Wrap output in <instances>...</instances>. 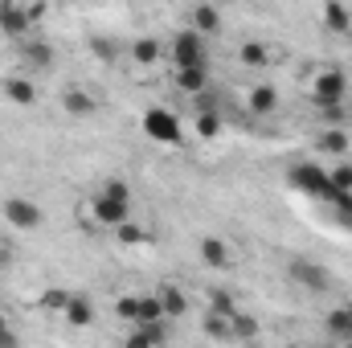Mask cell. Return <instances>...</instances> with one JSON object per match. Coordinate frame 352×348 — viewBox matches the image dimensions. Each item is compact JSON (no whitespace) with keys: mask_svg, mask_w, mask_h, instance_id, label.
I'll return each mask as SVG.
<instances>
[{"mask_svg":"<svg viewBox=\"0 0 352 348\" xmlns=\"http://www.w3.org/2000/svg\"><path fill=\"white\" fill-rule=\"evenodd\" d=\"M324 209H328L332 226H340V230H349V234H352V193H340V188H332V197L324 201Z\"/></svg>","mask_w":352,"mask_h":348,"instance_id":"obj_10","label":"cell"},{"mask_svg":"<svg viewBox=\"0 0 352 348\" xmlns=\"http://www.w3.org/2000/svg\"><path fill=\"white\" fill-rule=\"evenodd\" d=\"M197 135H201V140H217V135H221V115H217V111L197 115Z\"/></svg>","mask_w":352,"mask_h":348,"instance_id":"obj_28","label":"cell"},{"mask_svg":"<svg viewBox=\"0 0 352 348\" xmlns=\"http://www.w3.org/2000/svg\"><path fill=\"white\" fill-rule=\"evenodd\" d=\"M205 332H209L213 340H234V328H230V316H213V312H205Z\"/></svg>","mask_w":352,"mask_h":348,"instance_id":"obj_27","label":"cell"},{"mask_svg":"<svg viewBox=\"0 0 352 348\" xmlns=\"http://www.w3.org/2000/svg\"><path fill=\"white\" fill-rule=\"evenodd\" d=\"M4 221H8L12 230L33 234V230H41V226H45V213H41V205H37V201H29V197H8V201H4Z\"/></svg>","mask_w":352,"mask_h":348,"instance_id":"obj_5","label":"cell"},{"mask_svg":"<svg viewBox=\"0 0 352 348\" xmlns=\"http://www.w3.org/2000/svg\"><path fill=\"white\" fill-rule=\"evenodd\" d=\"M115 316L127 320V324L135 328V324H140V295H123V299L115 303Z\"/></svg>","mask_w":352,"mask_h":348,"instance_id":"obj_30","label":"cell"},{"mask_svg":"<svg viewBox=\"0 0 352 348\" xmlns=\"http://www.w3.org/2000/svg\"><path fill=\"white\" fill-rule=\"evenodd\" d=\"M287 184H291L295 193H303V197L320 201V205L332 197V180H328V168H320V164H291V168H287Z\"/></svg>","mask_w":352,"mask_h":348,"instance_id":"obj_2","label":"cell"},{"mask_svg":"<svg viewBox=\"0 0 352 348\" xmlns=\"http://www.w3.org/2000/svg\"><path fill=\"white\" fill-rule=\"evenodd\" d=\"M156 295H160V303H164V316H176V320H180V316L188 312V299H184L180 287H164V291H156Z\"/></svg>","mask_w":352,"mask_h":348,"instance_id":"obj_22","label":"cell"},{"mask_svg":"<svg viewBox=\"0 0 352 348\" xmlns=\"http://www.w3.org/2000/svg\"><path fill=\"white\" fill-rule=\"evenodd\" d=\"M238 58H242V66H250V70H263V66H270V50H266L263 41H246V45L238 50Z\"/></svg>","mask_w":352,"mask_h":348,"instance_id":"obj_19","label":"cell"},{"mask_svg":"<svg viewBox=\"0 0 352 348\" xmlns=\"http://www.w3.org/2000/svg\"><path fill=\"white\" fill-rule=\"evenodd\" d=\"M209 312L213 316H238V307H234V299H230V291H209Z\"/></svg>","mask_w":352,"mask_h":348,"instance_id":"obj_29","label":"cell"},{"mask_svg":"<svg viewBox=\"0 0 352 348\" xmlns=\"http://www.w3.org/2000/svg\"><path fill=\"white\" fill-rule=\"evenodd\" d=\"M349 148H352V140H349V131H344V127H328V131L320 135V152H324V156L344 160V156H349Z\"/></svg>","mask_w":352,"mask_h":348,"instance_id":"obj_12","label":"cell"},{"mask_svg":"<svg viewBox=\"0 0 352 348\" xmlns=\"http://www.w3.org/2000/svg\"><path fill=\"white\" fill-rule=\"evenodd\" d=\"M173 66L176 70H209V45L192 29L173 37Z\"/></svg>","mask_w":352,"mask_h":348,"instance_id":"obj_3","label":"cell"},{"mask_svg":"<svg viewBox=\"0 0 352 348\" xmlns=\"http://www.w3.org/2000/svg\"><path fill=\"white\" fill-rule=\"evenodd\" d=\"M201 259H205V266H213V270H230L234 266L230 262V246L221 238H205L201 242Z\"/></svg>","mask_w":352,"mask_h":348,"instance_id":"obj_15","label":"cell"},{"mask_svg":"<svg viewBox=\"0 0 352 348\" xmlns=\"http://www.w3.org/2000/svg\"><path fill=\"white\" fill-rule=\"evenodd\" d=\"M123 348H156V345L148 340V332H140V328H131V332H127V340H123Z\"/></svg>","mask_w":352,"mask_h":348,"instance_id":"obj_34","label":"cell"},{"mask_svg":"<svg viewBox=\"0 0 352 348\" xmlns=\"http://www.w3.org/2000/svg\"><path fill=\"white\" fill-rule=\"evenodd\" d=\"M340 348H352V340H344V345H340Z\"/></svg>","mask_w":352,"mask_h":348,"instance_id":"obj_36","label":"cell"},{"mask_svg":"<svg viewBox=\"0 0 352 348\" xmlns=\"http://www.w3.org/2000/svg\"><path fill=\"white\" fill-rule=\"evenodd\" d=\"M328 180H332V188L352 193V164H349V160H336V168L328 173Z\"/></svg>","mask_w":352,"mask_h":348,"instance_id":"obj_31","label":"cell"},{"mask_svg":"<svg viewBox=\"0 0 352 348\" xmlns=\"http://www.w3.org/2000/svg\"><path fill=\"white\" fill-rule=\"evenodd\" d=\"M0 348H21V340H16V332L0 320Z\"/></svg>","mask_w":352,"mask_h":348,"instance_id":"obj_35","label":"cell"},{"mask_svg":"<svg viewBox=\"0 0 352 348\" xmlns=\"http://www.w3.org/2000/svg\"><path fill=\"white\" fill-rule=\"evenodd\" d=\"M160 320H168L160 295H140V324H135V328H144V324H160Z\"/></svg>","mask_w":352,"mask_h":348,"instance_id":"obj_21","label":"cell"},{"mask_svg":"<svg viewBox=\"0 0 352 348\" xmlns=\"http://www.w3.org/2000/svg\"><path fill=\"white\" fill-rule=\"evenodd\" d=\"M131 58H135L140 66H156V58H160V41H152V37H140V41L131 45Z\"/></svg>","mask_w":352,"mask_h":348,"instance_id":"obj_25","label":"cell"},{"mask_svg":"<svg viewBox=\"0 0 352 348\" xmlns=\"http://www.w3.org/2000/svg\"><path fill=\"white\" fill-rule=\"evenodd\" d=\"M192 33L205 37V33H221V8L213 4H197L192 8Z\"/></svg>","mask_w":352,"mask_h":348,"instance_id":"obj_11","label":"cell"},{"mask_svg":"<svg viewBox=\"0 0 352 348\" xmlns=\"http://www.w3.org/2000/svg\"><path fill=\"white\" fill-rule=\"evenodd\" d=\"M4 94H8L16 107H33V102H37V87H33L29 78H21V74H8V78H4Z\"/></svg>","mask_w":352,"mask_h":348,"instance_id":"obj_13","label":"cell"},{"mask_svg":"<svg viewBox=\"0 0 352 348\" xmlns=\"http://www.w3.org/2000/svg\"><path fill=\"white\" fill-rule=\"evenodd\" d=\"M324 29L328 33H349L352 37V8H344V4H324Z\"/></svg>","mask_w":352,"mask_h":348,"instance_id":"obj_16","label":"cell"},{"mask_svg":"<svg viewBox=\"0 0 352 348\" xmlns=\"http://www.w3.org/2000/svg\"><path fill=\"white\" fill-rule=\"evenodd\" d=\"M62 107H66L70 115H78V119H82V115H94V111H98V102L90 98L87 90H66V98H62Z\"/></svg>","mask_w":352,"mask_h":348,"instance_id":"obj_20","label":"cell"},{"mask_svg":"<svg viewBox=\"0 0 352 348\" xmlns=\"http://www.w3.org/2000/svg\"><path fill=\"white\" fill-rule=\"evenodd\" d=\"M115 234H119V242H123V246H140V242H148V230H140V226H131V221H127V226H119Z\"/></svg>","mask_w":352,"mask_h":348,"instance_id":"obj_32","label":"cell"},{"mask_svg":"<svg viewBox=\"0 0 352 348\" xmlns=\"http://www.w3.org/2000/svg\"><path fill=\"white\" fill-rule=\"evenodd\" d=\"M349 320H352V307H349Z\"/></svg>","mask_w":352,"mask_h":348,"instance_id":"obj_37","label":"cell"},{"mask_svg":"<svg viewBox=\"0 0 352 348\" xmlns=\"http://www.w3.org/2000/svg\"><path fill=\"white\" fill-rule=\"evenodd\" d=\"M246 102H250V111H254V115H274V107H278V90H274V87H254Z\"/></svg>","mask_w":352,"mask_h":348,"instance_id":"obj_18","label":"cell"},{"mask_svg":"<svg viewBox=\"0 0 352 348\" xmlns=\"http://www.w3.org/2000/svg\"><path fill=\"white\" fill-rule=\"evenodd\" d=\"M287 274L307 287V291H332V270L324 262H311V259H291L287 262Z\"/></svg>","mask_w":352,"mask_h":348,"instance_id":"obj_7","label":"cell"},{"mask_svg":"<svg viewBox=\"0 0 352 348\" xmlns=\"http://www.w3.org/2000/svg\"><path fill=\"white\" fill-rule=\"evenodd\" d=\"M144 135L156 140V144H180V119H176V111H168V107L144 111Z\"/></svg>","mask_w":352,"mask_h":348,"instance_id":"obj_6","label":"cell"},{"mask_svg":"<svg viewBox=\"0 0 352 348\" xmlns=\"http://www.w3.org/2000/svg\"><path fill=\"white\" fill-rule=\"evenodd\" d=\"M127 213H131V193L123 180H107L94 197V221L107 226V230H119L127 226Z\"/></svg>","mask_w":352,"mask_h":348,"instance_id":"obj_1","label":"cell"},{"mask_svg":"<svg viewBox=\"0 0 352 348\" xmlns=\"http://www.w3.org/2000/svg\"><path fill=\"white\" fill-rule=\"evenodd\" d=\"M90 50H94L102 62H115V58H119V45H115V41H107V37H90Z\"/></svg>","mask_w":352,"mask_h":348,"instance_id":"obj_33","label":"cell"},{"mask_svg":"<svg viewBox=\"0 0 352 348\" xmlns=\"http://www.w3.org/2000/svg\"><path fill=\"white\" fill-rule=\"evenodd\" d=\"M328 332L344 345L352 340V320H349V307H336V312H328Z\"/></svg>","mask_w":352,"mask_h":348,"instance_id":"obj_23","label":"cell"},{"mask_svg":"<svg viewBox=\"0 0 352 348\" xmlns=\"http://www.w3.org/2000/svg\"><path fill=\"white\" fill-rule=\"evenodd\" d=\"M230 328H234V340H254L263 324H258V320H254L250 312H238V316L230 320Z\"/></svg>","mask_w":352,"mask_h":348,"instance_id":"obj_24","label":"cell"},{"mask_svg":"<svg viewBox=\"0 0 352 348\" xmlns=\"http://www.w3.org/2000/svg\"><path fill=\"white\" fill-rule=\"evenodd\" d=\"M70 295H74V291H66V287H45V291H41V307H45V312H66Z\"/></svg>","mask_w":352,"mask_h":348,"instance_id":"obj_26","label":"cell"},{"mask_svg":"<svg viewBox=\"0 0 352 348\" xmlns=\"http://www.w3.org/2000/svg\"><path fill=\"white\" fill-rule=\"evenodd\" d=\"M0 33H8V37H16V41H29V33H33L29 8H21V4H0Z\"/></svg>","mask_w":352,"mask_h":348,"instance_id":"obj_8","label":"cell"},{"mask_svg":"<svg viewBox=\"0 0 352 348\" xmlns=\"http://www.w3.org/2000/svg\"><path fill=\"white\" fill-rule=\"evenodd\" d=\"M54 45L50 41H41V37H29L25 45H21V66L25 70H33V74H41V70H50L54 66Z\"/></svg>","mask_w":352,"mask_h":348,"instance_id":"obj_9","label":"cell"},{"mask_svg":"<svg viewBox=\"0 0 352 348\" xmlns=\"http://www.w3.org/2000/svg\"><path fill=\"white\" fill-rule=\"evenodd\" d=\"M176 90L201 98V94L209 90V70H176Z\"/></svg>","mask_w":352,"mask_h":348,"instance_id":"obj_17","label":"cell"},{"mask_svg":"<svg viewBox=\"0 0 352 348\" xmlns=\"http://www.w3.org/2000/svg\"><path fill=\"white\" fill-rule=\"evenodd\" d=\"M344 94H349V74H344L340 66H328V70L316 74V83H311V98H316L320 111H328V107H344Z\"/></svg>","mask_w":352,"mask_h":348,"instance_id":"obj_4","label":"cell"},{"mask_svg":"<svg viewBox=\"0 0 352 348\" xmlns=\"http://www.w3.org/2000/svg\"><path fill=\"white\" fill-rule=\"evenodd\" d=\"M74 328H90L94 324V303H90V295H70V303H66V312H62Z\"/></svg>","mask_w":352,"mask_h":348,"instance_id":"obj_14","label":"cell"}]
</instances>
